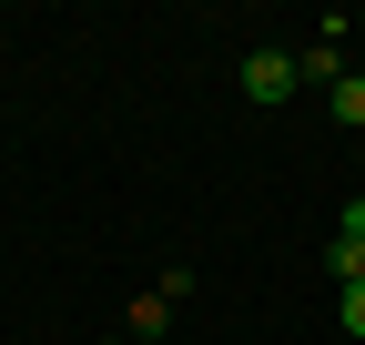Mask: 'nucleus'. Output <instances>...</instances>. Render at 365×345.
Listing matches in <instances>:
<instances>
[{
  "label": "nucleus",
  "mask_w": 365,
  "mask_h": 345,
  "mask_svg": "<svg viewBox=\"0 0 365 345\" xmlns=\"http://www.w3.org/2000/svg\"><path fill=\"white\" fill-rule=\"evenodd\" d=\"M335 122H345V133H365V71H335Z\"/></svg>",
  "instance_id": "obj_2"
},
{
  "label": "nucleus",
  "mask_w": 365,
  "mask_h": 345,
  "mask_svg": "<svg viewBox=\"0 0 365 345\" xmlns=\"http://www.w3.org/2000/svg\"><path fill=\"white\" fill-rule=\"evenodd\" d=\"M244 92H254V102L274 112V102L294 92V51H254V61H244Z\"/></svg>",
  "instance_id": "obj_1"
},
{
  "label": "nucleus",
  "mask_w": 365,
  "mask_h": 345,
  "mask_svg": "<svg viewBox=\"0 0 365 345\" xmlns=\"http://www.w3.org/2000/svg\"><path fill=\"white\" fill-rule=\"evenodd\" d=\"M345 335H355V345H365V274H355V284H345Z\"/></svg>",
  "instance_id": "obj_4"
},
{
  "label": "nucleus",
  "mask_w": 365,
  "mask_h": 345,
  "mask_svg": "<svg viewBox=\"0 0 365 345\" xmlns=\"http://www.w3.org/2000/svg\"><path fill=\"white\" fill-rule=\"evenodd\" d=\"M335 244H345V254H365V193L345 203V224H335Z\"/></svg>",
  "instance_id": "obj_3"
}]
</instances>
